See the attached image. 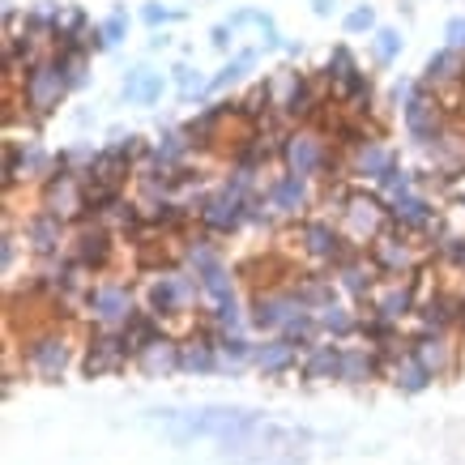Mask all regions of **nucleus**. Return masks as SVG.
I'll return each instance as SVG.
<instances>
[{"label":"nucleus","instance_id":"obj_5","mask_svg":"<svg viewBox=\"0 0 465 465\" xmlns=\"http://www.w3.org/2000/svg\"><path fill=\"white\" fill-rule=\"evenodd\" d=\"M273 82V103H278V115H286L291 124H316V115L329 107V90H324L321 73H299V69H282Z\"/></svg>","mask_w":465,"mask_h":465},{"label":"nucleus","instance_id":"obj_13","mask_svg":"<svg viewBox=\"0 0 465 465\" xmlns=\"http://www.w3.org/2000/svg\"><path fill=\"white\" fill-rule=\"evenodd\" d=\"M261 193L273 210L282 213V223H303L316 213L321 205V180H308V175H295V171H278L261 183Z\"/></svg>","mask_w":465,"mask_h":465},{"label":"nucleus","instance_id":"obj_44","mask_svg":"<svg viewBox=\"0 0 465 465\" xmlns=\"http://www.w3.org/2000/svg\"><path fill=\"white\" fill-rule=\"evenodd\" d=\"M183 14H175V9H167V5H158V0H145L142 5V22L150 30H163V26H171V22H180Z\"/></svg>","mask_w":465,"mask_h":465},{"label":"nucleus","instance_id":"obj_41","mask_svg":"<svg viewBox=\"0 0 465 465\" xmlns=\"http://www.w3.org/2000/svg\"><path fill=\"white\" fill-rule=\"evenodd\" d=\"M381 26V17H376V5H354L351 14L341 17V30L351 35V39H371V30Z\"/></svg>","mask_w":465,"mask_h":465},{"label":"nucleus","instance_id":"obj_42","mask_svg":"<svg viewBox=\"0 0 465 465\" xmlns=\"http://www.w3.org/2000/svg\"><path fill=\"white\" fill-rule=\"evenodd\" d=\"M376 188L393 201V197H401V193H414V188H419V175H414L410 167H401V163H393V167L381 175V183H376Z\"/></svg>","mask_w":465,"mask_h":465},{"label":"nucleus","instance_id":"obj_45","mask_svg":"<svg viewBox=\"0 0 465 465\" xmlns=\"http://www.w3.org/2000/svg\"><path fill=\"white\" fill-rule=\"evenodd\" d=\"M235 39H240V30L231 26V22H218L210 30V47L213 52H235Z\"/></svg>","mask_w":465,"mask_h":465},{"label":"nucleus","instance_id":"obj_34","mask_svg":"<svg viewBox=\"0 0 465 465\" xmlns=\"http://www.w3.org/2000/svg\"><path fill=\"white\" fill-rule=\"evenodd\" d=\"M256 60H261V47H235V52L223 60V69L210 77V94H223L231 85H240L243 77L256 69Z\"/></svg>","mask_w":465,"mask_h":465},{"label":"nucleus","instance_id":"obj_33","mask_svg":"<svg viewBox=\"0 0 465 465\" xmlns=\"http://www.w3.org/2000/svg\"><path fill=\"white\" fill-rule=\"evenodd\" d=\"M316 321H321V338H333V341H354L359 338V308H354L351 299H338V303L321 308L316 312Z\"/></svg>","mask_w":465,"mask_h":465},{"label":"nucleus","instance_id":"obj_10","mask_svg":"<svg viewBox=\"0 0 465 465\" xmlns=\"http://www.w3.org/2000/svg\"><path fill=\"white\" fill-rule=\"evenodd\" d=\"M452 124H457V115H449V107H444L423 82H419V94H414V99L401 103V128H406V137L419 145V150L440 145L449 137Z\"/></svg>","mask_w":465,"mask_h":465},{"label":"nucleus","instance_id":"obj_18","mask_svg":"<svg viewBox=\"0 0 465 465\" xmlns=\"http://www.w3.org/2000/svg\"><path fill=\"white\" fill-rule=\"evenodd\" d=\"M329 158H333V142L324 137L321 128H312V124L291 128V137H286V145H282V167L286 171L308 175V180H321L324 167H329Z\"/></svg>","mask_w":465,"mask_h":465},{"label":"nucleus","instance_id":"obj_37","mask_svg":"<svg viewBox=\"0 0 465 465\" xmlns=\"http://www.w3.org/2000/svg\"><path fill=\"white\" fill-rule=\"evenodd\" d=\"M367 47H371V60H376L381 69H389V64L406 52V39H401V30L397 26H376L371 30V39H367Z\"/></svg>","mask_w":465,"mask_h":465},{"label":"nucleus","instance_id":"obj_3","mask_svg":"<svg viewBox=\"0 0 465 465\" xmlns=\"http://www.w3.org/2000/svg\"><path fill=\"white\" fill-rule=\"evenodd\" d=\"M142 308L154 312L158 321H167L171 333H183V329L193 324V316L205 308L197 273L188 265H171V269H158V273H145Z\"/></svg>","mask_w":465,"mask_h":465},{"label":"nucleus","instance_id":"obj_12","mask_svg":"<svg viewBox=\"0 0 465 465\" xmlns=\"http://www.w3.org/2000/svg\"><path fill=\"white\" fill-rule=\"evenodd\" d=\"M35 205L60 213V218H69V223L77 226L85 213V171L56 163V167L35 183Z\"/></svg>","mask_w":465,"mask_h":465},{"label":"nucleus","instance_id":"obj_47","mask_svg":"<svg viewBox=\"0 0 465 465\" xmlns=\"http://www.w3.org/2000/svg\"><path fill=\"white\" fill-rule=\"evenodd\" d=\"M312 14H316V17H329V14H333V0H312Z\"/></svg>","mask_w":465,"mask_h":465},{"label":"nucleus","instance_id":"obj_39","mask_svg":"<svg viewBox=\"0 0 465 465\" xmlns=\"http://www.w3.org/2000/svg\"><path fill=\"white\" fill-rule=\"evenodd\" d=\"M282 338L286 341H295L299 351H308V346H316L321 341V321H316V312H308V308H299L291 321L282 324Z\"/></svg>","mask_w":465,"mask_h":465},{"label":"nucleus","instance_id":"obj_9","mask_svg":"<svg viewBox=\"0 0 465 465\" xmlns=\"http://www.w3.org/2000/svg\"><path fill=\"white\" fill-rule=\"evenodd\" d=\"M367 252H371V261H376V269H381L384 278H414V273L431 261L427 243L419 240V235H410L406 226H397V223L384 226L381 240L371 243Z\"/></svg>","mask_w":465,"mask_h":465},{"label":"nucleus","instance_id":"obj_14","mask_svg":"<svg viewBox=\"0 0 465 465\" xmlns=\"http://www.w3.org/2000/svg\"><path fill=\"white\" fill-rule=\"evenodd\" d=\"M120 252H124V243H120V235H115L107 223H77L73 226L69 256L90 273V278H107L115 269V261H120Z\"/></svg>","mask_w":465,"mask_h":465},{"label":"nucleus","instance_id":"obj_11","mask_svg":"<svg viewBox=\"0 0 465 465\" xmlns=\"http://www.w3.org/2000/svg\"><path fill=\"white\" fill-rule=\"evenodd\" d=\"M128 367H133V359H128L124 341H120V329H94V324H85L82 354H77L82 381H107V376L128 371Z\"/></svg>","mask_w":465,"mask_h":465},{"label":"nucleus","instance_id":"obj_4","mask_svg":"<svg viewBox=\"0 0 465 465\" xmlns=\"http://www.w3.org/2000/svg\"><path fill=\"white\" fill-rule=\"evenodd\" d=\"M137 308H142V286L133 278H94L82 299V321L94 329H124Z\"/></svg>","mask_w":465,"mask_h":465},{"label":"nucleus","instance_id":"obj_32","mask_svg":"<svg viewBox=\"0 0 465 465\" xmlns=\"http://www.w3.org/2000/svg\"><path fill=\"white\" fill-rule=\"evenodd\" d=\"M150 158H158L163 167H188V163H197V145L188 142V133L183 128H163L154 142H150Z\"/></svg>","mask_w":465,"mask_h":465},{"label":"nucleus","instance_id":"obj_27","mask_svg":"<svg viewBox=\"0 0 465 465\" xmlns=\"http://www.w3.org/2000/svg\"><path fill=\"white\" fill-rule=\"evenodd\" d=\"M167 85H171L167 73H154V69H145V64H137V69L124 73L120 99H124L128 107H154V103L167 94Z\"/></svg>","mask_w":465,"mask_h":465},{"label":"nucleus","instance_id":"obj_15","mask_svg":"<svg viewBox=\"0 0 465 465\" xmlns=\"http://www.w3.org/2000/svg\"><path fill=\"white\" fill-rule=\"evenodd\" d=\"M248 223H252V201L235 197L223 183H213L197 205V226L218 235V240H235L240 231H248Z\"/></svg>","mask_w":465,"mask_h":465},{"label":"nucleus","instance_id":"obj_30","mask_svg":"<svg viewBox=\"0 0 465 465\" xmlns=\"http://www.w3.org/2000/svg\"><path fill=\"white\" fill-rule=\"evenodd\" d=\"M201 299L205 303H226V299H240V269L231 261H213V265L197 269Z\"/></svg>","mask_w":465,"mask_h":465},{"label":"nucleus","instance_id":"obj_7","mask_svg":"<svg viewBox=\"0 0 465 465\" xmlns=\"http://www.w3.org/2000/svg\"><path fill=\"white\" fill-rule=\"evenodd\" d=\"M17 103H22V112H26V120L35 128H43L52 115L60 112V103L69 99V85H64V77L56 73V64H52V52L39 60V64H30L26 77L17 82Z\"/></svg>","mask_w":465,"mask_h":465},{"label":"nucleus","instance_id":"obj_31","mask_svg":"<svg viewBox=\"0 0 465 465\" xmlns=\"http://www.w3.org/2000/svg\"><path fill=\"white\" fill-rule=\"evenodd\" d=\"M393 163H401V158L384 142H367V145H359V150H351V175L359 183H381V175L393 167Z\"/></svg>","mask_w":465,"mask_h":465},{"label":"nucleus","instance_id":"obj_20","mask_svg":"<svg viewBox=\"0 0 465 465\" xmlns=\"http://www.w3.org/2000/svg\"><path fill=\"white\" fill-rule=\"evenodd\" d=\"M333 278H338L341 295L351 299L354 308H363V303H371V295H376V286L384 282V273L376 269V261H371V252L367 248H351V252L338 261V269H333Z\"/></svg>","mask_w":465,"mask_h":465},{"label":"nucleus","instance_id":"obj_25","mask_svg":"<svg viewBox=\"0 0 465 465\" xmlns=\"http://www.w3.org/2000/svg\"><path fill=\"white\" fill-rule=\"evenodd\" d=\"M393 205V223L397 226H406L410 235H419L423 240L427 231L440 223V210H436V201L427 197L423 188H414V193H401V197L389 201Z\"/></svg>","mask_w":465,"mask_h":465},{"label":"nucleus","instance_id":"obj_22","mask_svg":"<svg viewBox=\"0 0 465 465\" xmlns=\"http://www.w3.org/2000/svg\"><path fill=\"white\" fill-rule=\"evenodd\" d=\"M419 295H423V282H419V278H384L367 308H376L381 316H389V321H397V324H410L414 312H419Z\"/></svg>","mask_w":465,"mask_h":465},{"label":"nucleus","instance_id":"obj_17","mask_svg":"<svg viewBox=\"0 0 465 465\" xmlns=\"http://www.w3.org/2000/svg\"><path fill=\"white\" fill-rule=\"evenodd\" d=\"M22 243L35 261H47V256H64L73 243V223L60 218V213L35 205L30 213H22Z\"/></svg>","mask_w":465,"mask_h":465},{"label":"nucleus","instance_id":"obj_26","mask_svg":"<svg viewBox=\"0 0 465 465\" xmlns=\"http://www.w3.org/2000/svg\"><path fill=\"white\" fill-rule=\"evenodd\" d=\"M137 371L150 376V381H167V376H183L180 371V333H163L154 346H145L137 354Z\"/></svg>","mask_w":465,"mask_h":465},{"label":"nucleus","instance_id":"obj_36","mask_svg":"<svg viewBox=\"0 0 465 465\" xmlns=\"http://www.w3.org/2000/svg\"><path fill=\"white\" fill-rule=\"evenodd\" d=\"M354 69H363V64H359V56H354V52H351V43H338V47L329 52V60H324V69H321V82H324V90L333 94V90H338V85L346 82V77H351Z\"/></svg>","mask_w":465,"mask_h":465},{"label":"nucleus","instance_id":"obj_29","mask_svg":"<svg viewBox=\"0 0 465 465\" xmlns=\"http://www.w3.org/2000/svg\"><path fill=\"white\" fill-rule=\"evenodd\" d=\"M384 381L393 384L397 393H406V397H414V393H427L431 384H436V376L427 371V363L419 359L414 351H406V354H397L393 363H389V376Z\"/></svg>","mask_w":465,"mask_h":465},{"label":"nucleus","instance_id":"obj_21","mask_svg":"<svg viewBox=\"0 0 465 465\" xmlns=\"http://www.w3.org/2000/svg\"><path fill=\"white\" fill-rule=\"evenodd\" d=\"M389 376V359H384L376 346L367 341H341V367H338V384H351V389H363V384H376Z\"/></svg>","mask_w":465,"mask_h":465},{"label":"nucleus","instance_id":"obj_16","mask_svg":"<svg viewBox=\"0 0 465 465\" xmlns=\"http://www.w3.org/2000/svg\"><path fill=\"white\" fill-rule=\"evenodd\" d=\"M410 351L423 359L436 381L457 376L465 363V338L461 333H444V329H414L410 324Z\"/></svg>","mask_w":465,"mask_h":465},{"label":"nucleus","instance_id":"obj_35","mask_svg":"<svg viewBox=\"0 0 465 465\" xmlns=\"http://www.w3.org/2000/svg\"><path fill=\"white\" fill-rule=\"evenodd\" d=\"M252 333H223L218 351H223V376H240L243 367H252Z\"/></svg>","mask_w":465,"mask_h":465},{"label":"nucleus","instance_id":"obj_1","mask_svg":"<svg viewBox=\"0 0 465 465\" xmlns=\"http://www.w3.org/2000/svg\"><path fill=\"white\" fill-rule=\"evenodd\" d=\"M163 419H154L175 444L188 440H213L226 452H252L256 461H265L273 452H295L299 444H308V431L269 423L265 414L240 406H201V410H158Z\"/></svg>","mask_w":465,"mask_h":465},{"label":"nucleus","instance_id":"obj_6","mask_svg":"<svg viewBox=\"0 0 465 465\" xmlns=\"http://www.w3.org/2000/svg\"><path fill=\"white\" fill-rule=\"evenodd\" d=\"M295 226V252L299 261L308 269H338V261L351 252L354 243L346 240V231H341L338 218H324V213H312L303 223H291Z\"/></svg>","mask_w":465,"mask_h":465},{"label":"nucleus","instance_id":"obj_8","mask_svg":"<svg viewBox=\"0 0 465 465\" xmlns=\"http://www.w3.org/2000/svg\"><path fill=\"white\" fill-rule=\"evenodd\" d=\"M341 231H346V240L354 248H371V243L381 240V231L393 223V205L384 197L376 183H359L346 201V210H341Z\"/></svg>","mask_w":465,"mask_h":465},{"label":"nucleus","instance_id":"obj_40","mask_svg":"<svg viewBox=\"0 0 465 465\" xmlns=\"http://www.w3.org/2000/svg\"><path fill=\"white\" fill-rule=\"evenodd\" d=\"M171 85H175V94H180L183 103L210 94V77H205L197 64H175V69H171Z\"/></svg>","mask_w":465,"mask_h":465},{"label":"nucleus","instance_id":"obj_24","mask_svg":"<svg viewBox=\"0 0 465 465\" xmlns=\"http://www.w3.org/2000/svg\"><path fill=\"white\" fill-rule=\"evenodd\" d=\"M338 367H341V341L321 338L316 346L299 354V381L303 384H333L338 381Z\"/></svg>","mask_w":465,"mask_h":465},{"label":"nucleus","instance_id":"obj_43","mask_svg":"<svg viewBox=\"0 0 465 465\" xmlns=\"http://www.w3.org/2000/svg\"><path fill=\"white\" fill-rule=\"evenodd\" d=\"M128 26H133V22H128V14H124V9H112V14L103 17V22H99L103 52H112V47H120V43L128 39Z\"/></svg>","mask_w":465,"mask_h":465},{"label":"nucleus","instance_id":"obj_19","mask_svg":"<svg viewBox=\"0 0 465 465\" xmlns=\"http://www.w3.org/2000/svg\"><path fill=\"white\" fill-rule=\"evenodd\" d=\"M303 308L295 295V286H256L248 295V324H252L256 338L265 333H282V324Z\"/></svg>","mask_w":465,"mask_h":465},{"label":"nucleus","instance_id":"obj_23","mask_svg":"<svg viewBox=\"0 0 465 465\" xmlns=\"http://www.w3.org/2000/svg\"><path fill=\"white\" fill-rule=\"evenodd\" d=\"M299 354L303 351H299L295 341H286L282 333H265L252 346V367L265 381H282V376H295L299 371Z\"/></svg>","mask_w":465,"mask_h":465},{"label":"nucleus","instance_id":"obj_2","mask_svg":"<svg viewBox=\"0 0 465 465\" xmlns=\"http://www.w3.org/2000/svg\"><path fill=\"white\" fill-rule=\"evenodd\" d=\"M82 329L85 324H30L22 333H5V338L17 341L22 351V363H26V376L39 384H60L77 367V354H82Z\"/></svg>","mask_w":465,"mask_h":465},{"label":"nucleus","instance_id":"obj_46","mask_svg":"<svg viewBox=\"0 0 465 465\" xmlns=\"http://www.w3.org/2000/svg\"><path fill=\"white\" fill-rule=\"evenodd\" d=\"M444 43L457 47V52H465V14H457V17L444 22Z\"/></svg>","mask_w":465,"mask_h":465},{"label":"nucleus","instance_id":"obj_38","mask_svg":"<svg viewBox=\"0 0 465 465\" xmlns=\"http://www.w3.org/2000/svg\"><path fill=\"white\" fill-rule=\"evenodd\" d=\"M52 64H56V73L64 77L69 94L90 82V52H52Z\"/></svg>","mask_w":465,"mask_h":465},{"label":"nucleus","instance_id":"obj_28","mask_svg":"<svg viewBox=\"0 0 465 465\" xmlns=\"http://www.w3.org/2000/svg\"><path fill=\"white\" fill-rule=\"evenodd\" d=\"M163 333H171V324L167 321H158L154 312H145V308H137L133 316H128V324L120 329V341H124V351H128V359L137 363V354L145 351V346H154Z\"/></svg>","mask_w":465,"mask_h":465}]
</instances>
